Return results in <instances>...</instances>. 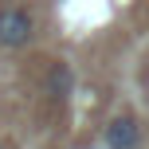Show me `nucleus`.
Masks as SVG:
<instances>
[{"label":"nucleus","instance_id":"nucleus-3","mask_svg":"<svg viewBox=\"0 0 149 149\" xmlns=\"http://www.w3.org/2000/svg\"><path fill=\"white\" fill-rule=\"evenodd\" d=\"M43 94L51 98V102H67V98L74 94V71L67 67V63H51L43 74Z\"/></svg>","mask_w":149,"mask_h":149},{"label":"nucleus","instance_id":"nucleus-1","mask_svg":"<svg viewBox=\"0 0 149 149\" xmlns=\"http://www.w3.org/2000/svg\"><path fill=\"white\" fill-rule=\"evenodd\" d=\"M36 36V20L24 4H4L0 8V47L4 51H20Z\"/></svg>","mask_w":149,"mask_h":149},{"label":"nucleus","instance_id":"nucleus-4","mask_svg":"<svg viewBox=\"0 0 149 149\" xmlns=\"http://www.w3.org/2000/svg\"><path fill=\"white\" fill-rule=\"evenodd\" d=\"M0 149H4V145H0Z\"/></svg>","mask_w":149,"mask_h":149},{"label":"nucleus","instance_id":"nucleus-2","mask_svg":"<svg viewBox=\"0 0 149 149\" xmlns=\"http://www.w3.org/2000/svg\"><path fill=\"white\" fill-rule=\"evenodd\" d=\"M102 141H106V149H137L141 145V122L134 114H118V118L106 122Z\"/></svg>","mask_w":149,"mask_h":149}]
</instances>
